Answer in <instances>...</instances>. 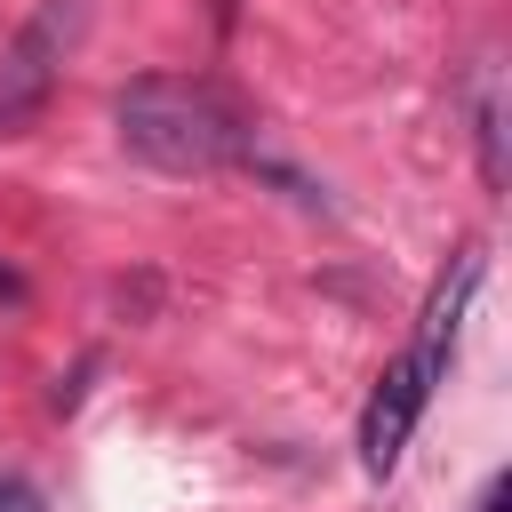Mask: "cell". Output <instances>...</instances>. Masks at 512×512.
Masks as SVG:
<instances>
[{"label": "cell", "instance_id": "6da1fadb", "mask_svg": "<svg viewBox=\"0 0 512 512\" xmlns=\"http://www.w3.org/2000/svg\"><path fill=\"white\" fill-rule=\"evenodd\" d=\"M112 128H120V152L160 168V176H216L248 152V120L240 104L200 80V72H144L112 96Z\"/></svg>", "mask_w": 512, "mask_h": 512}, {"label": "cell", "instance_id": "3957f363", "mask_svg": "<svg viewBox=\"0 0 512 512\" xmlns=\"http://www.w3.org/2000/svg\"><path fill=\"white\" fill-rule=\"evenodd\" d=\"M56 64H64V32H56V8H40V16L0 48V136H24V128L48 112Z\"/></svg>", "mask_w": 512, "mask_h": 512}, {"label": "cell", "instance_id": "277c9868", "mask_svg": "<svg viewBox=\"0 0 512 512\" xmlns=\"http://www.w3.org/2000/svg\"><path fill=\"white\" fill-rule=\"evenodd\" d=\"M0 512H40V496H32V488H16V480H0Z\"/></svg>", "mask_w": 512, "mask_h": 512}, {"label": "cell", "instance_id": "7a4b0ae2", "mask_svg": "<svg viewBox=\"0 0 512 512\" xmlns=\"http://www.w3.org/2000/svg\"><path fill=\"white\" fill-rule=\"evenodd\" d=\"M472 288H480V256H456V272H448V280L432 288V304H424L416 344L384 368V384H376V400H368V416H360V464H368L376 480L400 464V448H408V432H416L432 384L448 376V352H456V328H464Z\"/></svg>", "mask_w": 512, "mask_h": 512}, {"label": "cell", "instance_id": "8992f818", "mask_svg": "<svg viewBox=\"0 0 512 512\" xmlns=\"http://www.w3.org/2000/svg\"><path fill=\"white\" fill-rule=\"evenodd\" d=\"M504 496H512V488H504V480H488V496H480V512H504Z\"/></svg>", "mask_w": 512, "mask_h": 512}, {"label": "cell", "instance_id": "5b68a950", "mask_svg": "<svg viewBox=\"0 0 512 512\" xmlns=\"http://www.w3.org/2000/svg\"><path fill=\"white\" fill-rule=\"evenodd\" d=\"M0 304H24V272L16 264H0Z\"/></svg>", "mask_w": 512, "mask_h": 512}]
</instances>
